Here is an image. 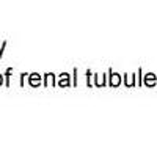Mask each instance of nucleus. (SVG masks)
I'll use <instances>...</instances> for the list:
<instances>
[{"label":"nucleus","mask_w":157,"mask_h":157,"mask_svg":"<svg viewBox=\"0 0 157 157\" xmlns=\"http://www.w3.org/2000/svg\"><path fill=\"white\" fill-rule=\"evenodd\" d=\"M145 83H148V85H154L155 83V77H154V74H148L146 77H145Z\"/></svg>","instance_id":"nucleus-1"},{"label":"nucleus","mask_w":157,"mask_h":157,"mask_svg":"<svg viewBox=\"0 0 157 157\" xmlns=\"http://www.w3.org/2000/svg\"><path fill=\"white\" fill-rule=\"evenodd\" d=\"M30 82H32V85H38V83H39V78H38L36 74H33V75L30 77Z\"/></svg>","instance_id":"nucleus-2"},{"label":"nucleus","mask_w":157,"mask_h":157,"mask_svg":"<svg viewBox=\"0 0 157 157\" xmlns=\"http://www.w3.org/2000/svg\"><path fill=\"white\" fill-rule=\"evenodd\" d=\"M0 85H2V75H0Z\"/></svg>","instance_id":"nucleus-4"},{"label":"nucleus","mask_w":157,"mask_h":157,"mask_svg":"<svg viewBox=\"0 0 157 157\" xmlns=\"http://www.w3.org/2000/svg\"><path fill=\"white\" fill-rule=\"evenodd\" d=\"M120 83V77H118V74H113L112 77V85H118Z\"/></svg>","instance_id":"nucleus-3"}]
</instances>
